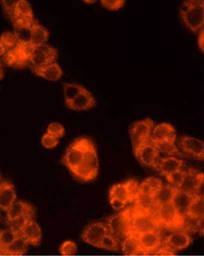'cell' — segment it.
Returning <instances> with one entry per match:
<instances>
[{"label": "cell", "mask_w": 204, "mask_h": 256, "mask_svg": "<svg viewBox=\"0 0 204 256\" xmlns=\"http://www.w3.org/2000/svg\"><path fill=\"white\" fill-rule=\"evenodd\" d=\"M180 16L185 26L193 32L204 28V2L203 0H187L180 8Z\"/></svg>", "instance_id": "obj_1"}, {"label": "cell", "mask_w": 204, "mask_h": 256, "mask_svg": "<svg viewBox=\"0 0 204 256\" xmlns=\"http://www.w3.org/2000/svg\"><path fill=\"white\" fill-rule=\"evenodd\" d=\"M92 144H94V142L90 138L80 137L68 146L61 162L71 174L74 173L81 166L88 150Z\"/></svg>", "instance_id": "obj_2"}, {"label": "cell", "mask_w": 204, "mask_h": 256, "mask_svg": "<svg viewBox=\"0 0 204 256\" xmlns=\"http://www.w3.org/2000/svg\"><path fill=\"white\" fill-rule=\"evenodd\" d=\"M109 232L120 244L132 233V210H122L108 218L106 223Z\"/></svg>", "instance_id": "obj_3"}, {"label": "cell", "mask_w": 204, "mask_h": 256, "mask_svg": "<svg viewBox=\"0 0 204 256\" xmlns=\"http://www.w3.org/2000/svg\"><path fill=\"white\" fill-rule=\"evenodd\" d=\"M36 217V208L28 201L16 200L6 212V223L10 228L19 232L20 227L28 220Z\"/></svg>", "instance_id": "obj_4"}, {"label": "cell", "mask_w": 204, "mask_h": 256, "mask_svg": "<svg viewBox=\"0 0 204 256\" xmlns=\"http://www.w3.org/2000/svg\"><path fill=\"white\" fill-rule=\"evenodd\" d=\"M191 234L181 231L172 232L164 239L162 248L157 252L156 256H175L179 251L188 248L193 244Z\"/></svg>", "instance_id": "obj_5"}, {"label": "cell", "mask_w": 204, "mask_h": 256, "mask_svg": "<svg viewBox=\"0 0 204 256\" xmlns=\"http://www.w3.org/2000/svg\"><path fill=\"white\" fill-rule=\"evenodd\" d=\"M98 174L99 159L97 149L94 144L88 150L81 166L71 174L80 182H88L94 180Z\"/></svg>", "instance_id": "obj_6"}, {"label": "cell", "mask_w": 204, "mask_h": 256, "mask_svg": "<svg viewBox=\"0 0 204 256\" xmlns=\"http://www.w3.org/2000/svg\"><path fill=\"white\" fill-rule=\"evenodd\" d=\"M131 210H132V228L131 234L138 236L148 232H161V227L157 218L156 214L142 212L135 210L133 207L131 208Z\"/></svg>", "instance_id": "obj_7"}, {"label": "cell", "mask_w": 204, "mask_h": 256, "mask_svg": "<svg viewBox=\"0 0 204 256\" xmlns=\"http://www.w3.org/2000/svg\"><path fill=\"white\" fill-rule=\"evenodd\" d=\"M156 217L161 228L170 230L171 232L181 230L184 217L180 214L173 204L158 206Z\"/></svg>", "instance_id": "obj_8"}, {"label": "cell", "mask_w": 204, "mask_h": 256, "mask_svg": "<svg viewBox=\"0 0 204 256\" xmlns=\"http://www.w3.org/2000/svg\"><path fill=\"white\" fill-rule=\"evenodd\" d=\"M155 122L151 118L135 122L129 128V135L132 143L133 152L138 150L141 146L150 141L152 130Z\"/></svg>", "instance_id": "obj_9"}, {"label": "cell", "mask_w": 204, "mask_h": 256, "mask_svg": "<svg viewBox=\"0 0 204 256\" xmlns=\"http://www.w3.org/2000/svg\"><path fill=\"white\" fill-rule=\"evenodd\" d=\"M141 256L155 255L162 248L164 237L161 231H151L137 236Z\"/></svg>", "instance_id": "obj_10"}, {"label": "cell", "mask_w": 204, "mask_h": 256, "mask_svg": "<svg viewBox=\"0 0 204 256\" xmlns=\"http://www.w3.org/2000/svg\"><path fill=\"white\" fill-rule=\"evenodd\" d=\"M139 185L138 181L135 179L115 184L110 188L109 198H117L127 204L134 202L138 194Z\"/></svg>", "instance_id": "obj_11"}, {"label": "cell", "mask_w": 204, "mask_h": 256, "mask_svg": "<svg viewBox=\"0 0 204 256\" xmlns=\"http://www.w3.org/2000/svg\"><path fill=\"white\" fill-rule=\"evenodd\" d=\"M58 58V51L49 44H45L35 48L30 58L29 66L41 67L55 63Z\"/></svg>", "instance_id": "obj_12"}, {"label": "cell", "mask_w": 204, "mask_h": 256, "mask_svg": "<svg viewBox=\"0 0 204 256\" xmlns=\"http://www.w3.org/2000/svg\"><path fill=\"white\" fill-rule=\"evenodd\" d=\"M204 181V175L194 168L186 170L185 178L179 190L191 196L204 195L202 193Z\"/></svg>", "instance_id": "obj_13"}, {"label": "cell", "mask_w": 204, "mask_h": 256, "mask_svg": "<svg viewBox=\"0 0 204 256\" xmlns=\"http://www.w3.org/2000/svg\"><path fill=\"white\" fill-rule=\"evenodd\" d=\"M178 143L179 150L183 154L201 161L204 160V143L202 140L184 136L179 138Z\"/></svg>", "instance_id": "obj_14"}, {"label": "cell", "mask_w": 204, "mask_h": 256, "mask_svg": "<svg viewBox=\"0 0 204 256\" xmlns=\"http://www.w3.org/2000/svg\"><path fill=\"white\" fill-rule=\"evenodd\" d=\"M109 233L106 224L103 222H94L88 224L81 234L82 240L94 248H100L103 238Z\"/></svg>", "instance_id": "obj_15"}, {"label": "cell", "mask_w": 204, "mask_h": 256, "mask_svg": "<svg viewBox=\"0 0 204 256\" xmlns=\"http://www.w3.org/2000/svg\"><path fill=\"white\" fill-rule=\"evenodd\" d=\"M160 152L155 144L151 141L141 146L138 150L134 152L136 159L142 166L154 168L156 169L158 162L161 159Z\"/></svg>", "instance_id": "obj_16"}, {"label": "cell", "mask_w": 204, "mask_h": 256, "mask_svg": "<svg viewBox=\"0 0 204 256\" xmlns=\"http://www.w3.org/2000/svg\"><path fill=\"white\" fill-rule=\"evenodd\" d=\"M19 233L29 246H38L41 244L42 228L34 219L25 222L19 228Z\"/></svg>", "instance_id": "obj_17"}, {"label": "cell", "mask_w": 204, "mask_h": 256, "mask_svg": "<svg viewBox=\"0 0 204 256\" xmlns=\"http://www.w3.org/2000/svg\"><path fill=\"white\" fill-rule=\"evenodd\" d=\"M177 132L174 126L170 123L163 122L155 126L152 130L150 141L154 144L164 142H176Z\"/></svg>", "instance_id": "obj_18"}, {"label": "cell", "mask_w": 204, "mask_h": 256, "mask_svg": "<svg viewBox=\"0 0 204 256\" xmlns=\"http://www.w3.org/2000/svg\"><path fill=\"white\" fill-rule=\"evenodd\" d=\"M16 200L17 195L14 185L10 181L2 180L0 182V210L6 212Z\"/></svg>", "instance_id": "obj_19"}, {"label": "cell", "mask_w": 204, "mask_h": 256, "mask_svg": "<svg viewBox=\"0 0 204 256\" xmlns=\"http://www.w3.org/2000/svg\"><path fill=\"white\" fill-rule=\"evenodd\" d=\"M65 106L72 110H88L97 105V100L94 96L85 88L78 96L73 100L65 104Z\"/></svg>", "instance_id": "obj_20"}, {"label": "cell", "mask_w": 204, "mask_h": 256, "mask_svg": "<svg viewBox=\"0 0 204 256\" xmlns=\"http://www.w3.org/2000/svg\"><path fill=\"white\" fill-rule=\"evenodd\" d=\"M30 70L36 76L46 79V80L55 82L59 80L63 76V72L60 66L57 62L41 67L30 66Z\"/></svg>", "instance_id": "obj_21"}, {"label": "cell", "mask_w": 204, "mask_h": 256, "mask_svg": "<svg viewBox=\"0 0 204 256\" xmlns=\"http://www.w3.org/2000/svg\"><path fill=\"white\" fill-rule=\"evenodd\" d=\"M184 166V162L175 156H165L161 158L156 169L163 176H167L177 170H181Z\"/></svg>", "instance_id": "obj_22"}, {"label": "cell", "mask_w": 204, "mask_h": 256, "mask_svg": "<svg viewBox=\"0 0 204 256\" xmlns=\"http://www.w3.org/2000/svg\"><path fill=\"white\" fill-rule=\"evenodd\" d=\"M134 204L135 206L133 208L138 211L156 214L158 206L155 202L153 195L138 192V196L134 201Z\"/></svg>", "instance_id": "obj_23"}, {"label": "cell", "mask_w": 204, "mask_h": 256, "mask_svg": "<svg viewBox=\"0 0 204 256\" xmlns=\"http://www.w3.org/2000/svg\"><path fill=\"white\" fill-rule=\"evenodd\" d=\"M33 21L16 20L12 24L18 44H30Z\"/></svg>", "instance_id": "obj_24"}, {"label": "cell", "mask_w": 204, "mask_h": 256, "mask_svg": "<svg viewBox=\"0 0 204 256\" xmlns=\"http://www.w3.org/2000/svg\"><path fill=\"white\" fill-rule=\"evenodd\" d=\"M49 38V32L36 20L32 24L31 36L30 44L33 48H37L40 46L47 44Z\"/></svg>", "instance_id": "obj_25"}, {"label": "cell", "mask_w": 204, "mask_h": 256, "mask_svg": "<svg viewBox=\"0 0 204 256\" xmlns=\"http://www.w3.org/2000/svg\"><path fill=\"white\" fill-rule=\"evenodd\" d=\"M178 191H179V190L173 186H163L154 195L157 206H161L173 204Z\"/></svg>", "instance_id": "obj_26"}, {"label": "cell", "mask_w": 204, "mask_h": 256, "mask_svg": "<svg viewBox=\"0 0 204 256\" xmlns=\"http://www.w3.org/2000/svg\"><path fill=\"white\" fill-rule=\"evenodd\" d=\"M33 10L30 3L25 0H19L15 2L14 6V19L13 24L16 20H34Z\"/></svg>", "instance_id": "obj_27"}, {"label": "cell", "mask_w": 204, "mask_h": 256, "mask_svg": "<svg viewBox=\"0 0 204 256\" xmlns=\"http://www.w3.org/2000/svg\"><path fill=\"white\" fill-rule=\"evenodd\" d=\"M14 48L17 56L16 68H23L30 66V56L34 48L30 44H17Z\"/></svg>", "instance_id": "obj_28"}, {"label": "cell", "mask_w": 204, "mask_h": 256, "mask_svg": "<svg viewBox=\"0 0 204 256\" xmlns=\"http://www.w3.org/2000/svg\"><path fill=\"white\" fill-rule=\"evenodd\" d=\"M19 236L20 234L17 230L10 227L0 230V256H4L6 250Z\"/></svg>", "instance_id": "obj_29"}, {"label": "cell", "mask_w": 204, "mask_h": 256, "mask_svg": "<svg viewBox=\"0 0 204 256\" xmlns=\"http://www.w3.org/2000/svg\"><path fill=\"white\" fill-rule=\"evenodd\" d=\"M181 230L191 234V233L199 232L203 236L204 234V219H197L186 216L184 217Z\"/></svg>", "instance_id": "obj_30"}, {"label": "cell", "mask_w": 204, "mask_h": 256, "mask_svg": "<svg viewBox=\"0 0 204 256\" xmlns=\"http://www.w3.org/2000/svg\"><path fill=\"white\" fill-rule=\"evenodd\" d=\"M187 216L197 219H204V195H196L193 196Z\"/></svg>", "instance_id": "obj_31"}, {"label": "cell", "mask_w": 204, "mask_h": 256, "mask_svg": "<svg viewBox=\"0 0 204 256\" xmlns=\"http://www.w3.org/2000/svg\"><path fill=\"white\" fill-rule=\"evenodd\" d=\"M163 186L164 184L161 179L155 176H150L146 178L140 184L138 192L152 194L154 196Z\"/></svg>", "instance_id": "obj_32"}, {"label": "cell", "mask_w": 204, "mask_h": 256, "mask_svg": "<svg viewBox=\"0 0 204 256\" xmlns=\"http://www.w3.org/2000/svg\"><path fill=\"white\" fill-rule=\"evenodd\" d=\"M193 196H194L187 194L184 193L180 190L175 196L173 204L182 217H185L187 216L189 206H190V202H191Z\"/></svg>", "instance_id": "obj_33"}, {"label": "cell", "mask_w": 204, "mask_h": 256, "mask_svg": "<svg viewBox=\"0 0 204 256\" xmlns=\"http://www.w3.org/2000/svg\"><path fill=\"white\" fill-rule=\"evenodd\" d=\"M84 86L75 83H65L63 84V95L65 104L71 102L76 96H78L83 90Z\"/></svg>", "instance_id": "obj_34"}, {"label": "cell", "mask_w": 204, "mask_h": 256, "mask_svg": "<svg viewBox=\"0 0 204 256\" xmlns=\"http://www.w3.org/2000/svg\"><path fill=\"white\" fill-rule=\"evenodd\" d=\"M160 153L164 154L167 156H183L184 154L177 147L175 142H164L155 144Z\"/></svg>", "instance_id": "obj_35"}, {"label": "cell", "mask_w": 204, "mask_h": 256, "mask_svg": "<svg viewBox=\"0 0 204 256\" xmlns=\"http://www.w3.org/2000/svg\"><path fill=\"white\" fill-rule=\"evenodd\" d=\"M100 249L106 250L109 251L120 250V245L115 237L112 236L110 233H108L103 238V240L100 245Z\"/></svg>", "instance_id": "obj_36"}, {"label": "cell", "mask_w": 204, "mask_h": 256, "mask_svg": "<svg viewBox=\"0 0 204 256\" xmlns=\"http://www.w3.org/2000/svg\"><path fill=\"white\" fill-rule=\"evenodd\" d=\"M78 248L75 242L71 240H67L62 242L59 246V252L62 256H71L77 254Z\"/></svg>", "instance_id": "obj_37"}, {"label": "cell", "mask_w": 204, "mask_h": 256, "mask_svg": "<svg viewBox=\"0 0 204 256\" xmlns=\"http://www.w3.org/2000/svg\"><path fill=\"white\" fill-rule=\"evenodd\" d=\"M185 175L186 170L181 169V170H177L174 173L168 175V176H166V178H167V181L170 182V185L173 186L179 190L180 187L182 185Z\"/></svg>", "instance_id": "obj_38"}, {"label": "cell", "mask_w": 204, "mask_h": 256, "mask_svg": "<svg viewBox=\"0 0 204 256\" xmlns=\"http://www.w3.org/2000/svg\"><path fill=\"white\" fill-rule=\"evenodd\" d=\"M0 40L4 44V46H5L7 50L14 48L18 44L17 40H16L13 32H3V33L0 35Z\"/></svg>", "instance_id": "obj_39"}, {"label": "cell", "mask_w": 204, "mask_h": 256, "mask_svg": "<svg viewBox=\"0 0 204 256\" xmlns=\"http://www.w3.org/2000/svg\"><path fill=\"white\" fill-rule=\"evenodd\" d=\"M46 132L59 140L65 135V129L60 123L52 122L48 124Z\"/></svg>", "instance_id": "obj_40"}, {"label": "cell", "mask_w": 204, "mask_h": 256, "mask_svg": "<svg viewBox=\"0 0 204 256\" xmlns=\"http://www.w3.org/2000/svg\"><path fill=\"white\" fill-rule=\"evenodd\" d=\"M16 1H0V4L2 8L3 12L4 14L7 16V19L13 22L14 19V6Z\"/></svg>", "instance_id": "obj_41"}, {"label": "cell", "mask_w": 204, "mask_h": 256, "mask_svg": "<svg viewBox=\"0 0 204 256\" xmlns=\"http://www.w3.org/2000/svg\"><path fill=\"white\" fill-rule=\"evenodd\" d=\"M3 62L8 66L16 67V64H17V56H16V50L15 48H10L7 50L5 54L2 56Z\"/></svg>", "instance_id": "obj_42"}, {"label": "cell", "mask_w": 204, "mask_h": 256, "mask_svg": "<svg viewBox=\"0 0 204 256\" xmlns=\"http://www.w3.org/2000/svg\"><path fill=\"white\" fill-rule=\"evenodd\" d=\"M59 140L58 138L52 136L47 134V132L44 134L42 136V138H41L42 146L47 149H53L57 147V144H59Z\"/></svg>", "instance_id": "obj_43"}, {"label": "cell", "mask_w": 204, "mask_h": 256, "mask_svg": "<svg viewBox=\"0 0 204 256\" xmlns=\"http://www.w3.org/2000/svg\"><path fill=\"white\" fill-rule=\"evenodd\" d=\"M102 6L109 10H118L124 6L125 1L123 0H102L100 2Z\"/></svg>", "instance_id": "obj_44"}, {"label": "cell", "mask_w": 204, "mask_h": 256, "mask_svg": "<svg viewBox=\"0 0 204 256\" xmlns=\"http://www.w3.org/2000/svg\"><path fill=\"white\" fill-rule=\"evenodd\" d=\"M109 201H110L111 206L115 211H121L127 205L126 202L115 198H109Z\"/></svg>", "instance_id": "obj_45"}, {"label": "cell", "mask_w": 204, "mask_h": 256, "mask_svg": "<svg viewBox=\"0 0 204 256\" xmlns=\"http://www.w3.org/2000/svg\"><path fill=\"white\" fill-rule=\"evenodd\" d=\"M204 28L199 31V36H198V45H199V48L201 51L204 52Z\"/></svg>", "instance_id": "obj_46"}, {"label": "cell", "mask_w": 204, "mask_h": 256, "mask_svg": "<svg viewBox=\"0 0 204 256\" xmlns=\"http://www.w3.org/2000/svg\"><path fill=\"white\" fill-rule=\"evenodd\" d=\"M7 51V48L4 46V44H3L2 42H1V40H0V57H1V56H4Z\"/></svg>", "instance_id": "obj_47"}, {"label": "cell", "mask_w": 204, "mask_h": 256, "mask_svg": "<svg viewBox=\"0 0 204 256\" xmlns=\"http://www.w3.org/2000/svg\"><path fill=\"white\" fill-rule=\"evenodd\" d=\"M4 77V70H3L2 65H1V62H0V80L3 78Z\"/></svg>", "instance_id": "obj_48"}, {"label": "cell", "mask_w": 204, "mask_h": 256, "mask_svg": "<svg viewBox=\"0 0 204 256\" xmlns=\"http://www.w3.org/2000/svg\"><path fill=\"white\" fill-rule=\"evenodd\" d=\"M86 2H87V3H93V2H95V1H88V2H86Z\"/></svg>", "instance_id": "obj_49"}, {"label": "cell", "mask_w": 204, "mask_h": 256, "mask_svg": "<svg viewBox=\"0 0 204 256\" xmlns=\"http://www.w3.org/2000/svg\"><path fill=\"white\" fill-rule=\"evenodd\" d=\"M1 180H1V174H0V182H1Z\"/></svg>", "instance_id": "obj_50"}]
</instances>
